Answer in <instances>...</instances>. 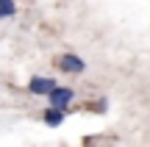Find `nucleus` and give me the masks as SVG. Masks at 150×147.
<instances>
[{"instance_id": "obj_2", "label": "nucleus", "mask_w": 150, "mask_h": 147, "mask_svg": "<svg viewBox=\"0 0 150 147\" xmlns=\"http://www.w3.org/2000/svg\"><path fill=\"white\" fill-rule=\"evenodd\" d=\"M28 89H31L33 94H50L56 89V83L50 81V78H33V81L28 83Z\"/></svg>"}, {"instance_id": "obj_1", "label": "nucleus", "mask_w": 150, "mask_h": 147, "mask_svg": "<svg viewBox=\"0 0 150 147\" xmlns=\"http://www.w3.org/2000/svg\"><path fill=\"white\" fill-rule=\"evenodd\" d=\"M70 100H72V89H67V86H59L50 92V106L53 108H67Z\"/></svg>"}, {"instance_id": "obj_3", "label": "nucleus", "mask_w": 150, "mask_h": 147, "mask_svg": "<svg viewBox=\"0 0 150 147\" xmlns=\"http://www.w3.org/2000/svg\"><path fill=\"white\" fill-rule=\"evenodd\" d=\"M59 67L64 72H81V70H83V61H81L78 56H61V58H59Z\"/></svg>"}, {"instance_id": "obj_5", "label": "nucleus", "mask_w": 150, "mask_h": 147, "mask_svg": "<svg viewBox=\"0 0 150 147\" xmlns=\"http://www.w3.org/2000/svg\"><path fill=\"white\" fill-rule=\"evenodd\" d=\"M14 11H17V3H14V0H0V20L11 17Z\"/></svg>"}, {"instance_id": "obj_4", "label": "nucleus", "mask_w": 150, "mask_h": 147, "mask_svg": "<svg viewBox=\"0 0 150 147\" xmlns=\"http://www.w3.org/2000/svg\"><path fill=\"white\" fill-rule=\"evenodd\" d=\"M45 122H47V125H61V122H64V108H53V106H50V108L45 111Z\"/></svg>"}]
</instances>
